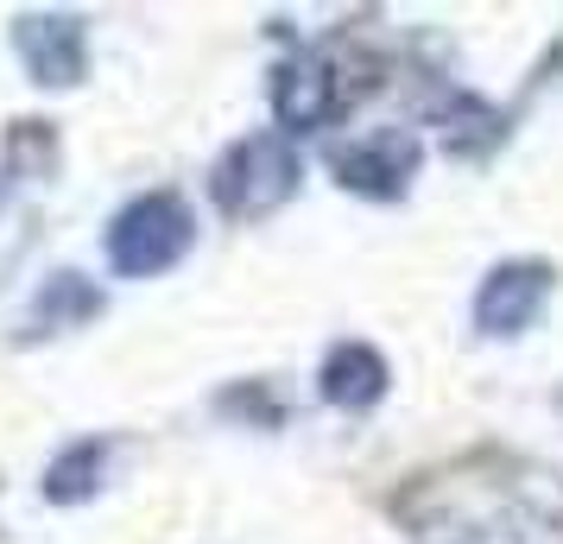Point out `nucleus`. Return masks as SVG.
<instances>
[{
  "label": "nucleus",
  "instance_id": "obj_4",
  "mask_svg": "<svg viewBox=\"0 0 563 544\" xmlns=\"http://www.w3.org/2000/svg\"><path fill=\"white\" fill-rule=\"evenodd\" d=\"M20 52H26V64L38 70V82H77V70H82V26L77 20H64V13H52V20H26V26H20Z\"/></svg>",
  "mask_w": 563,
  "mask_h": 544
},
{
  "label": "nucleus",
  "instance_id": "obj_3",
  "mask_svg": "<svg viewBox=\"0 0 563 544\" xmlns=\"http://www.w3.org/2000/svg\"><path fill=\"white\" fill-rule=\"evenodd\" d=\"M544 291H551V273L544 266H507V273H494L475 298V317H482V330L494 336H512V330H526V317L544 304Z\"/></svg>",
  "mask_w": 563,
  "mask_h": 544
},
{
  "label": "nucleus",
  "instance_id": "obj_2",
  "mask_svg": "<svg viewBox=\"0 0 563 544\" xmlns=\"http://www.w3.org/2000/svg\"><path fill=\"white\" fill-rule=\"evenodd\" d=\"M291 184H298V153L285 146L279 133H254V140L234 146L229 165L216 171V197H222L229 215H260V209L285 203Z\"/></svg>",
  "mask_w": 563,
  "mask_h": 544
},
{
  "label": "nucleus",
  "instance_id": "obj_1",
  "mask_svg": "<svg viewBox=\"0 0 563 544\" xmlns=\"http://www.w3.org/2000/svg\"><path fill=\"white\" fill-rule=\"evenodd\" d=\"M184 247H190V209L178 197H140L108 229V259H114V273H133V279L165 273Z\"/></svg>",
  "mask_w": 563,
  "mask_h": 544
},
{
  "label": "nucleus",
  "instance_id": "obj_7",
  "mask_svg": "<svg viewBox=\"0 0 563 544\" xmlns=\"http://www.w3.org/2000/svg\"><path fill=\"white\" fill-rule=\"evenodd\" d=\"M323 108H330V77H323V64H298V70H285V82H279V121L310 127Z\"/></svg>",
  "mask_w": 563,
  "mask_h": 544
},
{
  "label": "nucleus",
  "instance_id": "obj_5",
  "mask_svg": "<svg viewBox=\"0 0 563 544\" xmlns=\"http://www.w3.org/2000/svg\"><path fill=\"white\" fill-rule=\"evenodd\" d=\"M335 165H342V184H355V190H399L411 171V140L380 133V140H367L355 153H342Z\"/></svg>",
  "mask_w": 563,
  "mask_h": 544
},
{
  "label": "nucleus",
  "instance_id": "obj_6",
  "mask_svg": "<svg viewBox=\"0 0 563 544\" xmlns=\"http://www.w3.org/2000/svg\"><path fill=\"white\" fill-rule=\"evenodd\" d=\"M386 387V367L374 348H361V342H349V348H335L330 367H323V392H330L335 406H367V399H380Z\"/></svg>",
  "mask_w": 563,
  "mask_h": 544
}]
</instances>
